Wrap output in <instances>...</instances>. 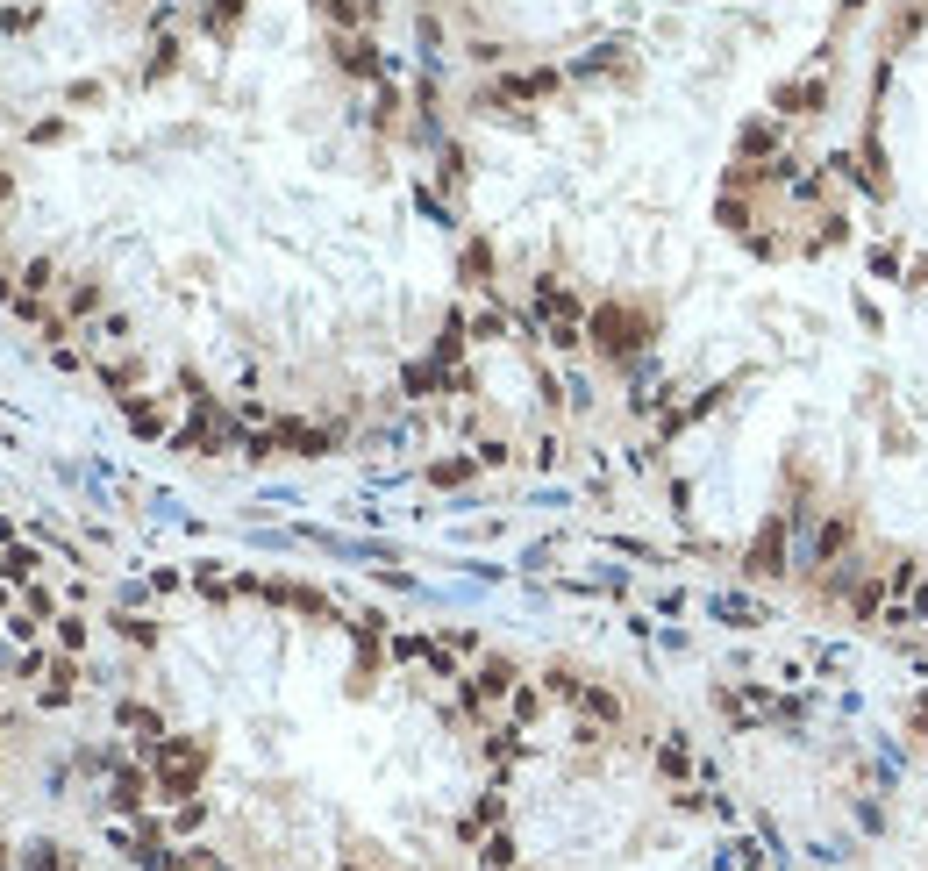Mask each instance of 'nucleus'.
Masks as SVG:
<instances>
[{
	"instance_id": "f257e3e1",
	"label": "nucleus",
	"mask_w": 928,
	"mask_h": 871,
	"mask_svg": "<svg viewBox=\"0 0 928 871\" xmlns=\"http://www.w3.org/2000/svg\"><path fill=\"white\" fill-rule=\"evenodd\" d=\"M200 765H207V758H200V743H165V750H158V778H165L172 793H186V785L200 778Z\"/></svg>"
},
{
	"instance_id": "f03ea898",
	"label": "nucleus",
	"mask_w": 928,
	"mask_h": 871,
	"mask_svg": "<svg viewBox=\"0 0 928 871\" xmlns=\"http://www.w3.org/2000/svg\"><path fill=\"white\" fill-rule=\"evenodd\" d=\"M786 565V522H764V536H757V550H750V572L764 579V572H778Z\"/></svg>"
},
{
	"instance_id": "7ed1b4c3",
	"label": "nucleus",
	"mask_w": 928,
	"mask_h": 871,
	"mask_svg": "<svg viewBox=\"0 0 928 871\" xmlns=\"http://www.w3.org/2000/svg\"><path fill=\"white\" fill-rule=\"evenodd\" d=\"M550 86H557V72H514L500 94H507V100H529V94H550Z\"/></svg>"
},
{
	"instance_id": "20e7f679",
	"label": "nucleus",
	"mask_w": 928,
	"mask_h": 871,
	"mask_svg": "<svg viewBox=\"0 0 928 871\" xmlns=\"http://www.w3.org/2000/svg\"><path fill=\"white\" fill-rule=\"evenodd\" d=\"M778 107H786V114H793V107H822V79H800V86H786V94H778Z\"/></svg>"
},
{
	"instance_id": "39448f33",
	"label": "nucleus",
	"mask_w": 928,
	"mask_h": 871,
	"mask_svg": "<svg viewBox=\"0 0 928 871\" xmlns=\"http://www.w3.org/2000/svg\"><path fill=\"white\" fill-rule=\"evenodd\" d=\"M657 765H664V772H671V778H686V765H693V750H686V736H671V743H664V758H657Z\"/></svg>"
},
{
	"instance_id": "423d86ee",
	"label": "nucleus",
	"mask_w": 928,
	"mask_h": 871,
	"mask_svg": "<svg viewBox=\"0 0 928 871\" xmlns=\"http://www.w3.org/2000/svg\"><path fill=\"white\" fill-rule=\"evenodd\" d=\"M771 143H778V129H771V122H750V129H742V150H750V158H757V150H771Z\"/></svg>"
},
{
	"instance_id": "0eeeda50",
	"label": "nucleus",
	"mask_w": 928,
	"mask_h": 871,
	"mask_svg": "<svg viewBox=\"0 0 928 871\" xmlns=\"http://www.w3.org/2000/svg\"><path fill=\"white\" fill-rule=\"evenodd\" d=\"M429 479H436V485H464V479H471V465H464V458H443Z\"/></svg>"
},
{
	"instance_id": "6e6552de",
	"label": "nucleus",
	"mask_w": 928,
	"mask_h": 871,
	"mask_svg": "<svg viewBox=\"0 0 928 871\" xmlns=\"http://www.w3.org/2000/svg\"><path fill=\"white\" fill-rule=\"evenodd\" d=\"M329 14H336L343 29H358V22H365V7H358V0H329Z\"/></svg>"
},
{
	"instance_id": "1a4fd4ad",
	"label": "nucleus",
	"mask_w": 928,
	"mask_h": 871,
	"mask_svg": "<svg viewBox=\"0 0 928 871\" xmlns=\"http://www.w3.org/2000/svg\"><path fill=\"white\" fill-rule=\"evenodd\" d=\"M200 821H207V807H200V800H186L179 814H172V829H200Z\"/></svg>"
},
{
	"instance_id": "9d476101",
	"label": "nucleus",
	"mask_w": 928,
	"mask_h": 871,
	"mask_svg": "<svg viewBox=\"0 0 928 871\" xmlns=\"http://www.w3.org/2000/svg\"><path fill=\"white\" fill-rule=\"evenodd\" d=\"M842 543H850V529H842V522H829V529H822V558H835Z\"/></svg>"
},
{
	"instance_id": "9b49d317",
	"label": "nucleus",
	"mask_w": 928,
	"mask_h": 871,
	"mask_svg": "<svg viewBox=\"0 0 928 871\" xmlns=\"http://www.w3.org/2000/svg\"><path fill=\"white\" fill-rule=\"evenodd\" d=\"M236 7H243V0H214V22L229 29V22H236Z\"/></svg>"
},
{
	"instance_id": "f8f14e48",
	"label": "nucleus",
	"mask_w": 928,
	"mask_h": 871,
	"mask_svg": "<svg viewBox=\"0 0 928 871\" xmlns=\"http://www.w3.org/2000/svg\"><path fill=\"white\" fill-rule=\"evenodd\" d=\"M0 200H7V172H0Z\"/></svg>"
}]
</instances>
